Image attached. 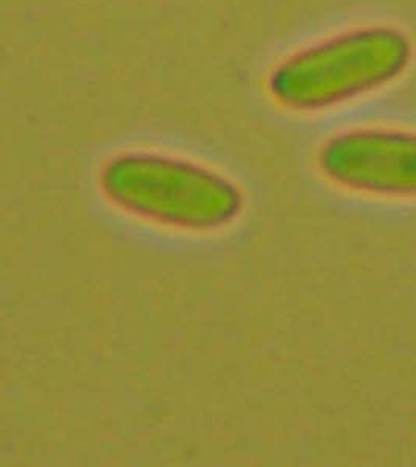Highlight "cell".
Wrapping results in <instances>:
<instances>
[{
	"label": "cell",
	"mask_w": 416,
	"mask_h": 467,
	"mask_svg": "<svg viewBox=\"0 0 416 467\" xmlns=\"http://www.w3.org/2000/svg\"><path fill=\"white\" fill-rule=\"evenodd\" d=\"M100 191L127 215L186 233L220 231L244 209L241 189L228 176L156 151L114 156L103 165Z\"/></svg>",
	"instance_id": "obj_1"
},
{
	"label": "cell",
	"mask_w": 416,
	"mask_h": 467,
	"mask_svg": "<svg viewBox=\"0 0 416 467\" xmlns=\"http://www.w3.org/2000/svg\"><path fill=\"white\" fill-rule=\"evenodd\" d=\"M411 57V39L400 28H352L283 59L268 78V90L290 111H325L400 78Z\"/></svg>",
	"instance_id": "obj_2"
},
{
	"label": "cell",
	"mask_w": 416,
	"mask_h": 467,
	"mask_svg": "<svg viewBox=\"0 0 416 467\" xmlns=\"http://www.w3.org/2000/svg\"><path fill=\"white\" fill-rule=\"evenodd\" d=\"M326 180L380 198H416V131L356 128L328 139L318 153Z\"/></svg>",
	"instance_id": "obj_3"
}]
</instances>
